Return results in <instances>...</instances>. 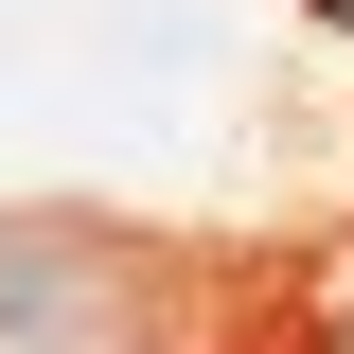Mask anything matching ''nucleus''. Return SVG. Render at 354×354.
Returning <instances> with one entry per match:
<instances>
[{
    "label": "nucleus",
    "mask_w": 354,
    "mask_h": 354,
    "mask_svg": "<svg viewBox=\"0 0 354 354\" xmlns=\"http://www.w3.org/2000/svg\"><path fill=\"white\" fill-rule=\"evenodd\" d=\"M88 337H106V266L0 230V354H88Z\"/></svg>",
    "instance_id": "obj_1"
}]
</instances>
